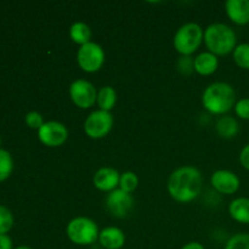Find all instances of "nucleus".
<instances>
[{
	"instance_id": "f257e3e1",
	"label": "nucleus",
	"mask_w": 249,
	"mask_h": 249,
	"mask_svg": "<svg viewBox=\"0 0 249 249\" xmlns=\"http://www.w3.org/2000/svg\"><path fill=\"white\" fill-rule=\"evenodd\" d=\"M203 178L197 168L184 165L172 173L168 180V192L174 201L190 203L199 196Z\"/></svg>"
},
{
	"instance_id": "f03ea898",
	"label": "nucleus",
	"mask_w": 249,
	"mask_h": 249,
	"mask_svg": "<svg viewBox=\"0 0 249 249\" xmlns=\"http://www.w3.org/2000/svg\"><path fill=\"white\" fill-rule=\"evenodd\" d=\"M203 107L212 114H224L236 105V92L232 85L215 82L208 85L202 95Z\"/></svg>"
},
{
	"instance_id": "7ed1b4c3",
	"label": "nucleus",
	"mask_w": 249,
	"mask_h": 249,
	"mask_svg": "<svg viewBox=\"0 0 249 249\" xmlns=\"http://www.w3.org/2000/svg\"><path fill=\"white\" fill-rule=\"evenodd\" d=\"M203 41L209 53L215 56H225L235 50L236 33L231 27L224 23H213L204 31Z\"/></svg>"
},
{
	"instance_id": "20e7f679",
	"label": "nucleus",
	"mask_w": 249,
	"mask_h": 249,
	"mask_svg": "<svg viewBox=\"0 0 249 249\" xmlns=\"http://www.w3.org/2000/svg\"><path fill=\"white\" fill-rule=\"evenodd\" d=\"M67 237L77 246H90L99 241V226L92 219L77 216L67 224Z\"/></svg>"
},
{
	"instance_id": "39448f33",
	"label": "nucleus",
	"mask_w": 249,
	"mask_h": 249,
	"mask_svg": "<svg viewBox=\"0 0 249 249\" xmlns=\"http://www.w3.org/2000/svg\"><path fill=\"white\" fill-rule=\"evenodd\" d=\"M203 36L204 32L202 27L194 22H190L178 29L173 44L181 56H191L201 46Z\"/></svg>"
},
{
	"instance_id": "423d86ee",
	"label": "nucleus",
	"mask_w": 249,
	"mask_h": 249,
	"mask_svg": "<svg viewBox=\"0 0 249 249\" xmlns=\"http://www.w3.org/2000/svg\"><path fill=\"white\" fill-rule=\"evenodd\" d=\"M112 126H113V116L111 112L102 111V109L91 112L84 122L85 134L94 140L104 139L105 136L108 135Z\"/></svg>"
},
{
	"instance_id": "0eeeda50",
	"label": "nucleus",
	"mask_w": 249,
	"mask_h": 249,
	"mask_svg": "<svg viewBox=\"0 0 249 249\" xmlns=\"http://www.w3.org/2000/svg\"><path fill=\"white\" fill-rule=\"evenodd\" d=\"M77 62L79 67L87 73H95L105 63V51L99 44L90 41L78 49Z\"/></svg>"
},
{
	"instance_id": "6e6552de",
	"label": "nucleus",
	"mask_w": 249,
	"mask_h": 249,
	"mask_svg": "<svg viewBox=\"0 0 249 249\" xmlns=\"http://www.w3.org/2000/svg\"><path fill=\"white\" fill-rule=\"evenodd\" d=\"M70 96L73 104L82 109H88L96 104L97 91L92 83L85 79H77L71 84Z\"/></svg>"
},
{
	"instance_id": "1a4fd4ad",
	"label": "nucleus",
	"mask_w": 249,
	"mask_h": 249,
	"mask_svg": "<svg viewBox=\"0 0 249 249\" xmlns=\"http://www.w3.org/2000/svg\"><path fill=\"white\" fill-rule=\"evenodd\" d=\"M106 208L112 216L118 219L126 218L131 209L134 208V197L129 192L123 191L121 189H116L109 192L106 197Z\"/></svg>"
},
{
	"instance_id": "9d476101",
	"label": "nucleus",
	"mask_w": 249,
	"mask_h": 249,
	"mask_svg": "<svg viewBox=\"0 0 249 249\" xmlns=\"http://www.w3.org/2000/svg\"><path fill=\"white\" fill-rule=\"evenodd\" d=\"M38 138L48 147L62 146L68 139V130L62 123L56 121L46 122L38 130Z\"/></svg>"
},
{
	"instance_id": "9b49d317",
	"label": "nucleus",
	"mask_w": 249,
	"mask_h": 249,
	"mask_svg": "<svg viewBox=\"0 0 249 249\" xmlns=\"http://www.w3.org/2000/svg\"><path fill=\"white\" fill-rule=\"evenodd\" d=\"M212 186L223 195H232L238 191L240 189V179L235 173L230 172V170H216L212 175Z\"/></svg>"
},
{
	"instance_id": "f8f14e48",
	"label": "nucleus",
	"mask_w": 249,
	"mask_h": 249,
	"mask_svg": "<svg viewBox=\"0 0 249 249\" xmlns=\"http://www.w3.org/2000/svg\"><path fill=\"white\" fill-rule=\"evenodd\" d=\"M121 174L114 168L104 167L100 168L94 175V186L104 192H112L119 186Z\"/></svg>"
},
{
	"instance_id": "ddd939ff",
	"label": "nucleus",
	"mask_w": 249,
	"mask_h": 249,
	"mask_svg": "<svg viewBox=\"0 0 249 249\" xmlns=\"http://www.w3.org/2000/svg\"><path fill=\"white\" fill-rule=\"evenodd\" d=\"M226 15L233 23L245 26L249 23V0H228Z\"/></svg>"
},
{
	"instance_id": "4468645a",
	"label": "nucleus",
	"mask_w": 249,
	"mask_h": 249,
	"mask_svg": "<svg viewBox=\"0 0 249 249\" xmlns=\"http://www.w3.org/2000/svg\"><path fill=\"white\" fill-rule=\"evenodd\" d=\"M99 242L105 249H121L125 245V233L116 226L100 231Z\"/></svg>"
},
{
	"instance_id": "2eb2a0df",
	"label": "nucleus",
	"mask_w": 249,
	"mask_h": 249,
	"mask_svg": "<svg viewBox=\"0 0 249 249\" xmlns=\"http://www.w3.org/2000/svg\"><path fill=\"white\" fill-rule=\"evenodd\" d=\"M219 67L218 56L209 51L199 53L195 57V71L201 75H211L215 73Z\"/></svg>"
},
{
	"instance_id": "dca6fc26",
	"label": "nucleus",
	"mask_w": 249,
	"mask_h": 249,
	"mask_svg": "<svg viewBox=\"0 0 249 249\" xmlns=\"http://www.w3.org/2000/svg\"><path fill=\"white\" fill-rule=\"evenodd\" d=\"M229 214L237 223L249 224V198L240 197L233 199L229 206Z\"/></svg>"
},
{
	"instance_id": "f3484780",
	"label": "nucleus",
	"mask_w": 249,
	"mask_h": 249,
	"mask_svg": "<svg viewBox=\"0 0 249 249\" xmlns=\"http://www.w3.org/2000/svg\"><path fill=\"white\" fill-rule=\"evenodd\" d=\"M215 130L223 139H233L238 134L240 126L237 121L231 116H223L216 121Z\"/></svg>"
},
{
	"instance_id": "a211bd4d",
	"label": "nucleus",
	"mask_w": 249,
	"mask_h": 249,
	"mask_svg": "<svg viewBox=\"0 0 249 249\" xmlns=\"http://www.w3.org/2000/svg\"><path fill=\"white\" fill-rule=\"evenodd\" d=\"M70 36L73 43L78 45H85L90 43L91 39V29L84 22H74L70 28Z\"/></svg>"
},
{
	"instance_id": "6ab92c4d",
	"label": "nucleus",
	"mask_w": 249,
	"mask_h": 249,
	"mask_svg": "<svg viewBox=\"0 0 249 249\" xmlns=\"http://www.w3.org/2000/svg\"><path fill=\"white\" fill-rule=\"evenodd\" d=\"M117 102V92L109 85L106 87H102L101 89L97 91V100L96 104L100 107V109L106 112H111V109L113 108L114 105Z\"/></svg>"
},
{
	"instance_id": "aec40b11",
	"label": "nucleus",
	"mask_w": 249,
	"mask_h": 249,
	"mask_svg": "<svg viewBox=\"0 0 249 249\" xmlns=\"http://www.w3.org/2000/svg\"><path fill=\"white\" fill-rule=\"evenodd\" d=\"M233 61L238 67L243 70H249V44H240L233 50Z\"/></svg>"
},
{
	"instance_id": "412c9836",
	"label": "nucleus",
	"mask_w": 249,
	"mask_h": 249,
	"mask_svg": "<svg viewBox=\"0 0 249 249\" xmlns=\"http://www.w3.org/2000/svg\"><path fill=\"white\" fill-rule=\"evenodd\" d=\"M12 168H14V162L11 155L6 150L0 148V181L10 177Z\"/></svg>"
},
{
	"instance_id": "4be33fe9",
	"label": "nucleus",
	"mask_w": 249,
	"mask_h": 249,
	"mask_svg": "<svg viewBox=\"0 0 249 249\" xmlns=\"http://www.w3.org/2000/svg\"><path fill=\"white\" fill-rule=\"evenodd\" d=\"M138 185L139 179L135 173L125 172L123 174H121V180H119V189L121 190L131 194V192L135 191Z\"/></svg>"
},
{
	"instance_id": "5701e85b",
	"label": "nucleus",
	"mask_w": 249,
	"mask_h": 249,
	"mask_svg": "<svg viewBox=\"0 0 249 249\" xmlns=\"http://www.w3.org/2000/svg\"><path fill=\"white\" fill-rule=\"evenodd\" d=\"M225 249H249V233H236L229 238Z\"/></svg>"
},
{
	"instance_id": "b1692460",
	"label": "nucleus",
	"mask_w": 249,
	"mask_h": 249,
	"mask_svg": "<svg viewBox=\"0 0 249 249\" xmlns=\"http://www.w3.org/2000/svg\"><path fill=\"white\" fill-rule=\"evenodd\" d=\"M14 225L12 213L4 206H0V235H5Z\"/></svg>"
},
{
	"instance_id": "393cba45",
	"label": "nucleus",
	"mask_w": 249,
	"mask_h": 249,
	"mask_svg": "<svg viewBox=\"0 0 249 249\" xmlns=\"http://www.w3.org/2000/svg\"><path fill=\"white\" fill-rule=\"evenodd\" d=\"M177 68L181 74L190 75L195 71V58L191 56H180L177 62Z\"/></svg>"
},
{
	"instance_id": "a878e982",
	"label": "nucleus",
	"mask_w": 249,
	"mask_h": 249,
	"mask_svg": "<svg viewBox=\"0 0 249 249\" xmlns=\"http://www.w3.org/2000/svg\"><path fill=\"white\" fill-rule=\"evenodd\" d=\"M26 123L31 129H36V130H39L44 124L43 116H41L39 112L36 111L28 112V113L26 114Z\"/></svg>"
},
{
	"instance_id": "bb28decb",
	"label": "nucleus",
	"mask_w": 249,
	"mask_h": 249,
	"mask_svg": "<svg viewBox=\"0 0 249 249\" xmlns=\"http://www.w3.org/2000/svg\"><path fill=\"white\" fill-rule=\"evenodd\" d=\"M235 112L240 118L249 121V99H241L236 102Z\"/></svg>"
},
{
	"instance_id": "cd10ccee",
	"label": "nucleus",
	"mask_w": 249,
	"mask_h": 249,
	"mask_svg": "<svg viewBox=\"0 0 249 249\" xmlns=\"http://www.w3.org/2000/svg\"><path fill=\"white\" fill-rule=\"evenodd\" d=\"M240 162L245 169L249 170V143L242 148L240 153Z\"/></svg>"
},
{
	"instance_id": "c85d7f7f",
	"label": "nucleus",
	"mask_w": 249,
	"mask_h": 249,
	"mask_svg": "<svg viewBox=\"0 0 249 249\" xmlns=\"http://www.w3.org/2000/svg\"><path fill=\"white\" fill-rule=\"evenodd\" d=\"M0 249H12V241L6 233L0 235Z\"/></svg>"
},
{
	"instance_id": "c756f323",
	"label": "nucleus",
	"mask_w": 249,
	"mask_h": 249,
	"mask_svg": "<svg viewBox=\"0 0 249 249\" xmlns=\"http://www.w3.org/2000/svg\"><path fill=\"white\" fill-rule=\"evenodd\" d=\"M181 249H204L203 245L199 242H189L184 246Z\"/></svg>"
},
{
	"instance_id": "7c9ffc66",
	"label": "nucleus",
	"mask_w": 249,
	"mask_h": 249,
	"mask_svg": "<svg viewBox=\"0 0 249 249\" xmlns=\"http://www.w3.org/2000/svg\"><path fill=\"white\" fill-rule=\"evenodd\" d=\"M15 249H32L31 247H27V246H19V247L15 248Z\"/></svg>"
},
{
	"instance_id": "2f4dec72",
	"label": "nucleus",
	"mask_w": 249,
	"mask_h": 249,
	"mask_svg": "<svg viewBox=\"0 0 249 249\" xmlns=\"http://www.w3.org/2000/svg\"><path fill=\"white\" fill-rule=\"evenodd\" d=\"M0 142H1V140H0Z\"/></svg>"
}]
</instances>
